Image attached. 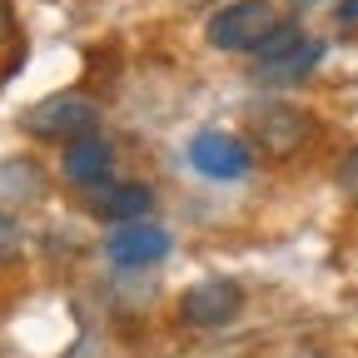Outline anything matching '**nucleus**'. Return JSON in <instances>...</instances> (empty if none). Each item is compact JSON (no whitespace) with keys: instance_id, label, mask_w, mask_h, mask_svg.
<instances>
[{"instance_id":"f257e3e1","label":"nucleus","mask_w":358,"mask_h":358,"mask_svg":"<svg viewBox=\"0 0 358 358\" xmlns=\"http://www.w3.org/2000/svg\"><path fill=\"white\" fill-rule=\"evenodd\" d=\"M313 115L294 100H264L249 110L244 120V145L249 155H264V159H294L308 140H313Z\"/></svg>"},{"instance_id":"f03ea898","label":"nucleus","mask_w":358,"mask_h":358,"mask_svg":"<svg viewBox=\"0 0 358 358\" xmlns=\"http://www.w3.org/2000/svg\"><path fill=\"white\" fill-rule=\"evenodd\" d=\"M279 25L284 20H279L274 0H234V6L209 15V45L214 50H229V55H254Z\"/></svg>"},{"instance_id":"7ed1b4c3","label":"nucleus","mask_w":358,"mask_h":358,"mask_svg":"<svg viewBox=\"0 0 358 358\" xmlns=\"http://www.w3.org/2000/svg\"><path fill=\"white\" fill-rule=\"evenodd\" d=\"M100 124V105L90 95H75V90H60V95H45L20 115V129L35 134V140H80V134H95Z\"/></svg>"},{"instance_id":"20e7f679","label":"nucleus","mask_w":358,"mask_h":358,"mask_svg":"<svg viewBox=\"0 0 358 358\" xmlns=\"http://www.w3.org/2000/svg\"><path fill=\"white\" fill-rule=\"evenodd\" d=\"M244 313V284L234 279H199L179 294V319L189 329H224Z\"/></svg>"},{"instance_id":"39448f33","label":"nucleus","mask_w":358,"mask_h":358,"mask_svg":"<svg viewBox=\"0 0 358 358\" xmlns=\"http://www.w3.org/2000/svg\"><path fill=\"white\" fill-rule=\"evenodd\" d=\"M169 229L155 219H129V224H115L105 234V254L115 268H155L164 254H169Z\"/></svg>"},{"instance_id":"423d86ee","label":"nucleus","mask_w":358,"mask_h":358,"mask_svg":"<svg viewBox=\"0 0 358 358\" xmlns=\"http://www.w3.org/2000/svg\"><path fill=\"white\" fill-rule=\"evenodd\" d=\"M85 194V204H90V214H95L100 224H129V219H150V209H155V189L150 185H134V179H100V185H90V189H80Z\"/></svg>"},{"instance_id":"0eeeda50","label":"nucleus","mask_w":358,"mask_h":358,"mask_svg":"<svg viewBox=\"0 0 358 358\" xmlns=\"http://www.w3.org/2000/svg\"><path fill=\"white\" fill-rule=\"evenodd\" d=\"M189 164L204 174V179H239L249 164H254V155H249V145L239 140V134H224V129H199L194 140H189Z\"/></svg>"},{"instance_id":"6e6552de","label":"nucleus","mask_w":358,"mask_h":358,"mask_svg":"<svg viewBox=\"0 0 358 358\" xmlns=\"http://www.w3.org/2000/svg\"><path fill=\"white\" fill-rule=\"evenodd\" d=\"M60 169H65V179L75 189H90V185H100V179H110L115 150H110V140H100V134H80V140L65 145Z\"/></svg>"},{"instance_id":"1a4fd4ad","label":"nucleus","mask_w":358,"mask_h":358,"mask_svg":"<svg viewBox=\"0 0 358 358\" xmlns=\"http://www.w3.org/2000/svg\"><path fill=\"white\" fill-rule=\"evenodd\" d=\"M319 60H324V40H299L294 50H284L279 60H268V65H254V80L259 85H274V90H289V85H299V80H308L313 70H319Z\"/></svg>"},{"instance_id":"9d476101","label":"nucleus","mask_w":358,"mask_h":358,"mask_svg":"<svg viewBox=\"0 0 358 358\" xmlns=\"http://www.w3.org/2000/svg\"><path fill=\"white\" fill-rule=\"evenodd\" d=\"M299 40H303V30H299L294 20H284V25H279V30H274V35H268V40L259 45V50H254V65H268V60H279L284 50H294Z\"/></svg>"},{"instance_id":"9b49d317","label":"nucleus","mask_w":358,"mask_h":358,"mask_svg":"<svg viewBox=\"0 0 358 358\" xmlns=\"http://www.w3.org/2000/svg\"><path fill=\"white\" fill-rule=\"evenodd\" d=\"M20 249H25V229H20V219L0 214V268H10V264L20 259Z\"/></svg>"},{"instance_id":"f8f14e48","label":"nucleus","mask_w":358,"mask_h":358,"mask_svg":"<svg viewBox=\"0 0 358 358\" xmlns=\"http://www.w3.org/2000/svg\"><path fill=\"white\" fill-rule=\"evenodd\" d=\"M334 179H338V189H343V194H348V199L358 204V145H353V150H348V155L338 159Z\"/></svg>"},{"instance_id":"ddd939ff","label":"nucleus","mask_w":358,"mask_h":358,"mask_svg":"<svg viewBox=\"0 0 358 358\" xmlns=\"http://www.w3.org/2000/svg\"><path fill=\"white\" fill-rule=\"evenodd\" d=\"M338 25H358V0H338Z\"/></svg>"},{"instance_id":"4468645a","label":"nucleus","mask_w":358,"mask_h":358,"mask_svg":"<svg viewBox=\"0 0 358 358\" xmlns=\"http://www.w3.org/2000/svg\"><path fill=\"white\" fill-rule=\"evenodd\" d=\"M6 35H10V6L0 0V45H6Z\"/></svg>"},{"instance_id":"2eb2a0df","label":"nucleus","mask_w":358,"mask_h":358,"mask_svg":"<svg viewBox=\"0 0 358 358\" xmlns=\"http://www.w3.org/2000/svg\"><path fill=\"white\" fill-rule=\"evenodd\" d=\"M299 6H319V0H299Z\"/></svg>"}]
</instances>
